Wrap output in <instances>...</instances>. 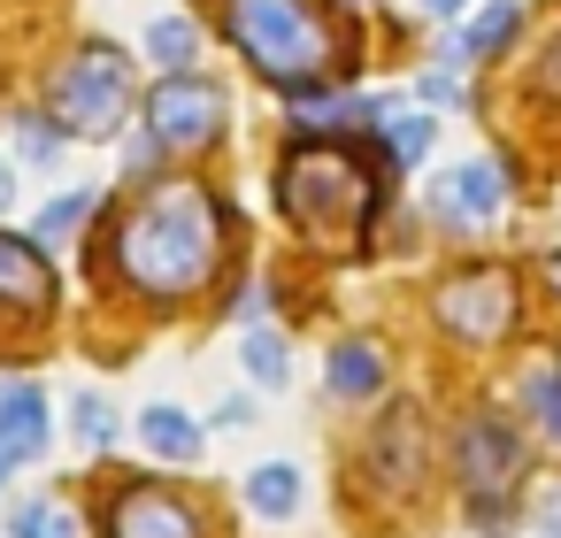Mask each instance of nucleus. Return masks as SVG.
Here are the masks:
<instances>
[{
    "instance_id": "7",
    "label": "nucleus",
    "mask_w": 561,
    "mask_h": 538,
    "mask_svg": "<svg viewBox=\"0 0 561 538\" xmlns=\"http://www.w3.org/2000/svg\"><path fill=\"white\" fill-rule=\"evenodd\" d=\"M515 477H523V446H515V431L507 423H469L461 431V484H469V500L484 507V515H500V492H515Z\"/></svg>"
},
{
    "instance_id": "11",
    "label": "nucleus",
    "mask_w": 561,
    "mask_h": 538,
    "mask_svg": "<svg viewBox=\"0 0 561 538\" xmlns=\"http://www.w3.org/2000/svg\"><path fill=\"white\" fill-rule=\"evenodd\" d=\"M47 454V400L32 385H0V461H39Z\"/></svg>"
},
{
    "instance_id": "13",
    "label": "nucleus",
    "mask_w": 561,
    "mask_h": 538,
    "mask_svg": "<svg viewBox=\"0 0 561 538\" xmlns=\"http://www.w3.org/2000/svg\"><path fill=\"white\" fill-rule=\"evenodd\" d=\"M323 377H331L339 400H369V392L385 385V362H377L369 339H346V346H331V369H323Z\"/></svg>"
},
{
    "instance_id": "6",
    "label": "nucleus",
    "mask_w": 561,
    "mask_h": 538,
    "mask_svg": "<svg viewBox=\"0 0 561 538\" xmlns=\"http://www.w3.org/2000/svg\"><path fill=\"white\" fill-rule=\"evenodd\" d=\"M438 323L454 331V339H500L507 323H515V285L500 277V270H469V277H454L446 293H438Z\"/></svg>"
},
{
    "instance_id": "9",
    "label": "nucleus",
    "mask_w": 561,
    "mask_h": 538,
    "mask_svg": "<svg viewBox=\"0 0 561 538\" xmlns=\"http://www.w3.org/2000/svg\"><path fill=\"white\" fill-rule=\"evenodd\" d=\"M55 308V277L39 262V247L0 239V323H39Z\"/></svg>"
},
{
    "instance_id": "25",
    "label": "nucleus",
    "mask_w": 561,
    "mask_h": 538,
    "mask_svg": "<svg viewBox=\"0 0 561 538\" xmlns=\"http://www.w3.org/2000/svg\"><path fill=\"white\" fill-rule=\"evenodd\" d=\"M154 154H162V147H154V139H147V131H139V139H131V154H124V162H131V170H154Z\"/></svg>"
},
{
    "instance_id": "18",
    "label": "nucleus",
    "mask_w": 561,
    "mask_h": 538,
    "mask_svg": "<svg viewBox=\"0 0 561 538\" xmlns=\"http://www.w3.org/2000/svg\"><path fill=\"white\" fill-rule=\"evenodd\" d=\"M239 354H247V369H254L262 385H285V369H293V362H285V339H277V331H247V339H239Z\"/></svg>"
},
{
    "instance_id": "14",
    "label": "nucleus",
    "mask_w": 561,
    "mask_h": 538,
    "mask_svg": "<svg viewBox=\"0 0 561 538\" xmlns=\"http://www.w3.org/2000/svg\"><path fill=\"white\" fill-rule=\"evenodd\" d=\"M247 507L270 515V523H285V515L300 507V469H293V461H262V469L247 477Z\"/></svg>"
},
{
    "instance_id": "29",
    "label": "nucleus",
    "mask_w": 561,
    "mask_h": 538,
    "mask_svg": "<svg viewBox=\"0 0 561 538\" xmlns=\"http://www.w3.org/2000/svg\"><path fill=\"white\" fill-rule=\"evenodd\" d=\"M0 484H9V461H0Z\"/></svg>"
},
{
    "instance_id": "23",
    "label": "nucleus",
    "mask_w": 561,
    "mask_h": 538,
    "mask_svg": "<svg viewBox=\"0 0 561 538\" xmlns=\"http://www.w3.org/2000/svg\"><path fill=\"white\" fill-rule=\"evenodd\" d=\"M431 154V124L423 116H392V162H423Z\"/></svg>"
},
{
    "instance_id": "17",
    "label": "nucleus",
    "mask_w": 561,
    "mask_h": 538,
    "mask_svg": "<svg viewBox=\"0 0 561 538\" xmlns=\"http://www.w3.org/2000/svg\"><path fill=\"white\" fill-rule=\"evenodd\" d=\"M9 538H78V523H70L62 500H24L16 523H9Z\"/></svg>"
},
{
    "instance_id": "1",
    "label": "nucleus",
    "mask_w": 561,
    "mask_h": 538,
    "mask_svg": "<svg viewBox=\"0 0 561 538\" xmlns=\"http://www.w3.org/2000/svg\"><path fill=\"white\" fill-rule=\"evenodd\" d=\"M216 247H224V208L208 185H154L124 231H116V262L139 293H193L208 270H216Z\"/></svg>"
},
{
    "instance_id": "28",
    "label": "nucleus",
    "mask_w": 561,
    "mask_h": 538,
    "mask_svg": "<svg viewBox=\"0 0 561 538\" xmlns=\"http://www.w3.org/2000/svg\"><path fill=\"white\" fill-rule=\"evenodd\" d=\"M423 9H438V16H454V9H461V0H423Z\"/></svg>"
},
{
    "instance_id": "24",
    "label": "nucleus",
    "mask_w": 561,
    "mask_h": 538,
    "mask_svg": "<svg viewBox=\"0 0 561 538\" xmlns=\"http://www.w3.org/2000/svg\"><path fill=\"white\" fill-rule=\"evenodd\" d=\"M415 93H423L431 108H461V78H446V70H431V78H423Z\"/></svg>"
},
{
    "instance_id": "15",
    "label": "nucleus",
    "mask_w": 561,
    "mask_h": 538,
    "mask_svg": "<svg viewBox=\"0 0 561 538\" xmlns=\"http://www.w3.org/2000/svg\"><path fill=\"white\" fill-rule=\"evenodd\" d=\"M147 55H154V62L170 70V78H185V62L201 55V32H193L185 16H162V24L147 32Z\"/></svg>"
},
{
    "instance_id": "16",
    "label": "nucleus",
    "mask_w": 561,
    "mask_h": 538,
    "mask_svg": "<svg viewBox=\"0 0 561 538\" xmlns=\"http://www.w3.org/2000/svg\"><path fill=\"white\" fill-rule=\"evenodd\" d=\"M70 431H78V446L101 454V446H116V408H108L101 392H78V400H70Z\"/></svg>"
},
{
    "instance_id": "19",
    "label": "nucleus",
    "mask_w": 561,
    "mask_h": 538,
    "mask_svg": "<svg viewBox=\"0 0 561 538\" xmlns=\"http://www.w3.org/2000/svg\"><path fill=\"white\" fill-rule=\"evenodd\" d=\"M507 32H515V0H492V9L461 32V47L469 55H492V47H507Z\"/></svg>"
},
{
    "instance_id": "8",
    "label": "nucleus",
    "mask_w": 561,
    "mask_h": 538,
    "mask_svg": "<svg viewBox=\"0 0 561 538\" xmlns=\"http://www.w3.org/2000/svg\"><path fill=\"white\" fill-rule=\"evenodd\" d=\"M108 538H201L193 507L162 484H124L108 500Z\"/></svg>"
},
{
    "instance_id": "20",
    "label": "nucleus",
    "mask_w": 561,
    "mask_h": 538,
    "mask_svg": "<svg viewBox=\"0 0 561 538\" xmlns=\"http://www.w3.org/2000/svg\"><path fill=\"white\" fill-rule=\"evenodd\" d=\"M85 216H93V193H62V201H47V208H39V239H70Z\"/></svg>"
},
{
    "instance_id": "27",
    "label": "nucleus",
    "mask_w": 561,
    "mask_h": 538,
    "mask_svg": "<svg viewBox=\"0 0 561 538\" xmlns=\"http://www.w3.org/2000/svg\"><path fill=\"white\" fill-rule=\"evenodd\" d=\"M9 193H16V178H9V162H0V208H9Z\"/></svg>"
},
{
    "instance_id": "10",
    "label": "nucleus",
    "mask_w": 561,
    "mask_h": 538,
    "mask_svg": "<svg viewBox=\"0 0 561 538\" xmlns=\"http://www.w3.org/2000/svg\"><path fill=\"white\" fill-rule=\"evenodd\" d=\"M431 208L446 224H484L500 216V170L492 162H454L446 178H431Z\"/></svg>"
},
{
    "instance_id": "2",
    "label": "nucleus",
    "mask_w": 561,
    "mask_h": 538,
    "mask_svg": "<svg viewBox=\"0 0 561 538\" xmlns=\"http://www.w3.org/2000/svg\"><path fill=\"white\" fill-rule=\"evenodd\" d=\"M277 201L300 231L316 239H354L362 216L377 208V178L346 154V147H293L285 178H277Z\"/></svg>"
},
{
    "instance_id": "26",
    "label": "nucleus",
    "mask_w": 561,
    "mask_h": 538,
    "mask_svg": "<svg viewBox=\"0 0 561 538\" xmlns=\"http://www.w3.org/2000/svg\"><path fill=\"white\" fill-rule=\"evenodd\" d=\"M546 538H561V500H553V507H546Z\"/></svg>"
},
{
    "instance_id": "22",
    "label": "nucleus",
    "mask_w": 561,
    "mask_h": 538,
    "mask_svg": "<svg viewBox=\"0 0 561 538\" xmlns=\"http://www.w3.org/2000/svg\"><path fill=\"white\" fill-rule=\"evenodd\" d=\"M55 139H62V131H55L47 116H16V147H24V162H55Z\"/></svg>"
},
{
    "instance_id": "4",
    "label": "nucleus",
    "mask_w": 561,
    "mask_h": 538,
    "mask_svg": "<svg viewBox=\"0 0 561 538\" xmlns=\"http://www.w3.org/2000/svg\"><path fill=\"white\" fill-rule=\"evenodd\" d=\"M124 116H131V62H124V47L85 39V47L55 70L47 124H55V131H70V139H108Z\"/></svg>"
},
{
    "instance_id": "5",
    "label": "nucleus",
    "mask_w": 561,
    "mask_h": 538,
    "mask_svg": "<svg viewBox=\"0 0 561 538\" xmlns=\"http://www.w3.org/2000/svg\"><path fill=\"white\" fill-rule=\"evenodd\" d=\"M224 131V93L208 85V78H162L154 93H147V139L154 147H208Z\"/></svg>"
},
{
    "instance_id": "3",
    "label": "nucleus",
    "mask_w": 561,
    "mask_h": 538,
    "mask_svg": "<svg viewBox=\"0 0 561 538\" xmlns=\"http://www.w3.org/2000/svg\"><path fill=\"white\" fill-rule=\"evenodd\" d=\"M224 24H231L239 55L277 85H308L331 62V32L308 0H224Z\"/></svg>"
},
{
    "instance_id": "12",
    "label": "nucleus",
    "mask_w": 561,
    "mask_h": 538,
    "mask_svg": "<svg viewBox=\"0 0 561 538\" xmlns=\"http://www.w3.org/2000/svg\"><path fill=\"white\" fill-rule=\"evenodd\" d=\"M139 438H147L154 461H201V423L185 408H147L139 415Z\"/></svg>"
},
{
    "instance_id": "21",
    "label": "nucleus",
    "mask_w": 561,
    "mask_h": 538,
    "mask_svg": "<svg viewBox=\"0 0 561 538\" xmlns=\"http://www.w3.org/2000/svg\"><path fill=\"white\" fill-rule=\"evenodd\" d=\"M523 400H530V415L561 438V377H553V369H530V377H523Z\"/></svg>"
}]
</instances>
